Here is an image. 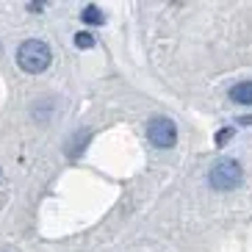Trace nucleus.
Masks as SVG:
<instances>
[{
  "mask_svg": "<svg viewBox=\"0 0 252 252\" xmlns=\"http://www.w3.org/2000/svg\"><path fill=\"white\" fill-rule=\"evenodd\" d=\"M230 100L238 105H252V81H244L230 89Z\"/></svg>",
  "mask_w": 252,
  "mask_h": 252,
  "instance_id": "nucleus-4",
  "label": "nucleus"
},
{
  "mask_svg": "<svg viewBox=\"0 0 252 252\" xmlns=\"http://www.w3.org/2000/svg\"><path fill=\"white\" fill-rule=\"evenodd\" d=\"M147 136H150V141H153L156 147L166 150V147H172V144L178 141V127H175V122H172V119L156 117V119H150Z\"/></svg>",
  "mask_w": 252,
  "mask_h": 252,
  "instance_id": "nucleus-3",
  "label": "nucleus"
},
{
  "mask_svg": "<svg viewBox=\"0 0 252 252\" xmlns=\"http://www.w3.org/2000/svg\"><path fill=\"white\" fill-rule=\"evenodd\" d=\"M230 139H233V130L224 127V130H219V136H216V144H227Z\"/></svg>",
  "mask_w": 252,
  "mask_h": 252,
  "instance_id": "nucleus-7",
  "label": "nucleus"
},
{
  "mask_svg": "<svg viewBox=\"0 0 252 252\" xmlns=\"http://www.w3.org/2000/svg\"><path fill=\"white\" fill-rule=\"evenodd\" d=\"M53 53L42 39H25L23 45L17 47V64L31 75H39L50 67Z\"/></svg>",
  "mask_w": 252,
  "mask_h": 252,
  "instance_id": "nucleus-1",
  "label": "nucleus"
},
{
  "mask_svg": "<svg viewBox=\"0 0 252 252\" xmlns=\"http://www.w3.org/2000/svg\"><path fill=\"white\" fill-rule=\"evenodd\" d=\"M75 45L81 47V50H89V47H94V36L92 33H75Z\"/></svg>",
  "mask_w": 252,
  "mask_h": 252,
  "instance_id": "nucleus-6",
  "label": "nucleus"
},
{
  "mask_svg": "<svg viewBox=\"0 0 252 252\" xmlns=\"http://www.w3.org/2000/svg\"><path fill=\"white\" fill-rule=\"evenodd\" d=\"M208 183L216 191H233L241 183V166H238V161H233V158H219L211 166V172H208Z\"/></svg>",
  "mask_w": 252,
  "mask_h": 252,
  "instance_id": "nucleus-2",
  "label": "nucleus"
},
{
  "mask_svg": "<svg viewBox=\"0 0 252 252\" xmlns=\"http://www.w3.org/2000/svg\"><path fill=\"white\" fill-rule=\"evenodd\" d=\"M81 20H83V23H89V25H103L105 23V14L97 6H86L81 11Z\"/></svg>",
  "mask_w": 252,
  "mask_h": 252,
  "instance_id": "nucleus-5",
  "label": "nucleus"
}]
</instances>
